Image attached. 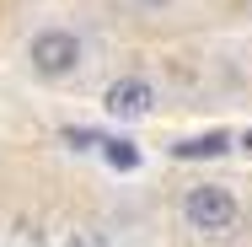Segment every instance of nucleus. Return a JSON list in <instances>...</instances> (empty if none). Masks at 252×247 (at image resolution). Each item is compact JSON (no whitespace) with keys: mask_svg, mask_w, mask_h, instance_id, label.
I'll return each instance as SVG.
<instances>
[{"mask_svg":"<svg viewBox=\"0 0 252 247\" xmlns=\"http://www.w3.org/2000/svg\"><path fill=\"white\" fill-rule=\"evenodd\" d=\"M64 140H70L75 150H97V140H102V135H92V129H70Z\"/></svg>","mask_w":252,"mask_h":247,"instance_id":"nucleus-6","label":"nucleus"},{"mask_svg":"<svg viewBox=\"0 0 252 247\" xmlns=\"http://www.w3.org/2000/svg\"><path fill=\"white\" fill-rule=\"evenodd\" d=\"M177 215H183V226L193 231V237H231L236 226H242V199L231 194L225 183H193L183 204H177Z\"/></svg>","mask_w":252,"mask_h":247,"instance_id":"nucleus-2","label":"nucleus"},{"mask_svg":"<svg viewBox=\"0 0 252 247\" xmlns=\"http://www.w3.org/2000/svg\"><path fill=\"white\" fill-rule=\"evenodd\" d=\"M225 150H231V135H225V129H204L193 140H177L172 156H177V161H199V156H225Z\"/></svg>","mask_w":252,"mask_h":247,"instance_id":"nucleus-4","label":"nucleus"},{"mask_svg":"<svg viewBox=\"0 0 252 247\" xmlns=\"http://www.w3.org/2000/svg\"><path fill=\"white\" fill-rule=\"evenodd\" d=\"M161 92H156V81L145 75H124V81H113L107 92H102V107H107V118H118V124H140V118H151Z\"/></svg>","mask_w":252,"mask_h":247,"instance_id":"nucleus-3","label":"nucleus"},{"mask_svg":"<svg viewBox=\"0 0 252 247\" xmlns=\"http://www.w3.org/2000/svg\"><path fill=\"white\" fill-rule=\"evenodd\" d=\"M242 150H247V156H252V129H247V135H242Z\"/></svg>","mask_w":252,"mask_h":247,"instance_id":"nucleus-7","label":"nucleus"},{"mask_svg":"<svg viewBox=\"0 0 252 247\" xmlns=\"http://www.w3.org/2000/svg\"><path fill=\"white\" fill-rule=\"evenodd\" d=\"M97 145H102V161L118 167V172H134L140 167V150L129 145V140H97Z\"/></svg>","mask_w":252,"mask_h":247,"instance_id":"nucleus-5","label":"nucleus"},{"mask_svg":"<svg viewBox=\"0 0 252 247\" xmlns=\"http://www.w3.org/2000/svg\"><path fill=\"white\" fill-rule=\"evenodd\" d=\"M140 5H166V0H140Z\"/></svg>","mask_w":252,"mask_h":247,"instance_id":"nucleus-8","label":"nucleus"},{"mask_svg":"<svg viewBox=\"0 0 252 247\" xmlns=\"http://www.w3.org/2000/svg\"><path fill=\"white\" fill-rule=\"evenodd\" d=\"M22 54H27V70L38 81H54V86L59 81H75L86 70V38L75 27H38Z\"/></svg>","mask_w":252,"mask_h":247,"instance_id":"nucleus-1","label":"nucleus"}]
</instances>
